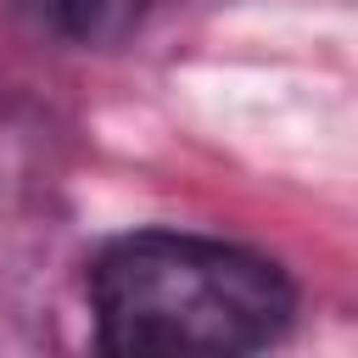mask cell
Wrapping results in <instances>:
<instances>
[{"instance_id": "obj_2", "label": "cell", "mask_w": 358, "mask_h": 358, "mask_svg": "<svg viewBox=\"0 0 358 358\" xmlns=\"http://www.w3.org/2000/svg\"><path fill=\"white\" fill-rule=\"evenodd\" d=\"M0 6L67 45H112L140 17V0H0Z\"/></svg>"}, {"instance_id": "obj_1", "label": "cell", "mask_w": 358, "mask_h": 358, "mask_svg": "<svg viewBox=\"0 0 358 358\" xmlns=\"http://www.w3.org/2000/svg\"><path fill=\"white\" fill-rule=\"evenodd\" d=\"M95 336L106 352H257L296 313L291 280L241 246L140 229L90 268Z\"/></svg>"}]
</instances>
